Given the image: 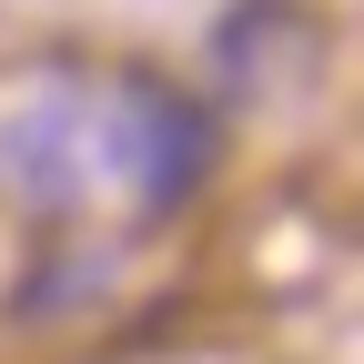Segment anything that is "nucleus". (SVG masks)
<instances>
[{"label": "nucleus", "mask_w": 364, "mask_h": 364, "mask_svg": "<svg viewBox=\"0 0 364 364\" xmlns=\"http://www.w3.org/2000/svg\"><path fill=\"white\" fill-rule=\"evenodd\" d=\"M0 182L41 213H71L91 182H102V102L81 91H31V102L0 122Z\"/></svg>", "instance_id": "2"}, {"label": "nucleus", "mask_w": 364, "mask_h": 364, "mask_svg": "<svg viewBox=\"0 0 364 364\" xmlns=\"http://www.w3.org/2000/svg\"><path fill=\"white\" fill-rule=\"evenodd\" d=\"M203 152H213V132L182 91H162V81H112L102 91V172H122L142 193V213H172L193 193Z\"/></svg>", "instance_id": "1"}]
</instances>
